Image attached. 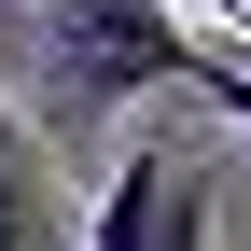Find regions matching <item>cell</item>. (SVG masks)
Returning <instances> with one entry per match:
<instances>
[{
    "mask_svg": "<svg viewBox=\"0 0 251 251\" xmlns=\"http://www.w3.org/2000/svg\"><path fill=\"white\" fill-rule=\"evenodd\" d=\"M0 251H70L56 237V168H42L28 112H0Z\"/></svg>",
    "mask_w": 251,
    "mask_h": 251,
    "instance_id": "cell-3",
    "label": "cell"
},
{
    "mask_svg": "<svg viewBox=\"0 0 251 251\" xmlns=\"http://www.w3.org/2000/svg\"><path fill=\"white\" fill-rule=\"evenodd\" d=\"M28 42H42V140L181 98V70H196V14H168V0H28Z\"/></svg>",
    "mask_w": 251,
    "mask_h": 251,
    "instance_id": "cell-1",
    "label": "cell"
},
{
    "mask_svg": "<svg viewBox=\"0 0 251 251\" xmlns=\"http://www.w3.org/2000/svg\"><path fill=\"white\" fill-rule=\"evenodd\" d=\"M181 98H209V112H224L237 140H251V56H237V42H209V28H196V70H181Z\"/></svg>",
    "mask_w": 251,
    "mask_h": 251,
    "instance_id": "cell-4",
    "label": "cell"
},
{
    "mask_svg": "<svg viewBox=\"0 0 251 251\" xmlns=\"http://www.w3.org/2000/svg\"><path fill=\"white\" fill-rule=\"evenodd\" d=\"M84 251H209V153L168 126V98H153V126L112 153L98 209H84Z\"/></svg>",
    "mask_w": 251,
    "mask_h": 251,
    "instance_id": "cell-2",
    "label": "cell"
},
{
    "mask_svg": "<svg viewBox=\"0 0 251 251\" xmlns=\"http://www.w3.org/2000/svg\"><path fill=\"white\" fill-rule=\"evenodd\" d=\"M209 42H237V56H251V28H209Z\"/></svg>",
    "mask_w": 251,
    "mask_h": 251,
    "instance_id": "cell-5",
    "label": "cell"
}]
</instances>
